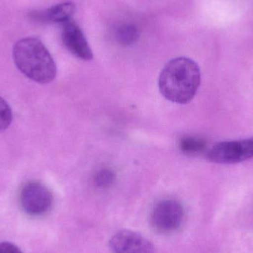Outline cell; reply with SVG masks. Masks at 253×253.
Wrapping results in <instances>:
<instances>
[{"label": "cell", "mask_w": 253, "mask_h": 253, "mask_svg": "<svg viewBox=\"0 0 253 253\" xmlns=\"http://www.w3.org/2000/svg\"><path fill=\"white\" fill-rule=\"evenodd\" d=\"M200 83L199 65L187 57L175 58L168 62L159 79V90L164 97L181 105L194 98Z\"/></svg>", "instance_id": "6da1fadb"}, {"label": "cell", "mask_w": 253, "mask_h": 253, "mask_svg": "<svg viewBox=\"0 0 253 253\" xmlns=\"http://www.w3.org/2000/svg\"><path fill=\"white\" fill-rule=\"evenodd\" d=\"M13 59L18 69L36 83L47 84L56 77V63L40 39L25 37L16 42L13 47Z\"/></svg>", "instance_id": "7a4b0ae2"}, {"label": "cell", "mask_w": 253, "mask_h": 253, "mask_svg": "<svg viewBox=\"0 0 253 253\" xmlns=\"http://www.w3.org/2000/svg\"><path fill=\"white\" fill-rule=\"evenodd\" d=\"M184 208L175 199H166L158 202L152 210L150 222L158 233L168 234L177 231L184 223Z\"/></svg>", "instance_id": "3957f363"}, {"label": "cell", "mask_w": 253, "mask_h": 253, "mask_svg": "<svg viewBox=\"0 0 253 253\" xmlns=\"http://www.w3.org/2000/svg\"><path fill=\"white\" fill-rule=\"evenodd\" d=\"M19 202L25 213L31 216H41L51 210L53 196L42 183L29 181L21 190Z\"/></svg>", "instance_id": "277c9868"}, {"label": "cell", "mask_w": 253, "mask_h": 253, "mask_svg": "<svg viewBox=\"0 0 253 253\" xmlns=\"http://www.w3.org/2000/svg\"><path fill=\"white\" fill-rule=\"evenodd\" d=\"M211 162L217 164L240 163L253 159V138L223 141L215 144L207 153Z\"/></svg>", "instance_id": "5b68a950"}, {"label": "cell", "mask_w": 253, "mask_h": 253, "mask_svg": "<svg viewBox=\"0 0 253 253\" xmlns=\"http://www.w3.org/2000/svg\"><path fill=\"white\" fill-rule=\"evenodd\" d=\"M62 41L65 48L78 59H93V51L83 30L72 19L62 24Z\"/></svg>", "instance_id": "8992f818"}, {"label": "cell", "mask_w": 253, "mask_h": 253, "mask_svg": "<svg viewBox=\"0 0 253 253\" xmlns=\"http://www.w3.org/2000/svg\"><path fill=\"white\" fill-rule=\"evenodd\" d=\"M109 246L114 253H156L150 241L131 230L116 233L110 240Z\"/></svg>", "instance_id": "52a82bcc"}, {"label": "cell", "mask_w": 253, "mask_h": 253, "mask_svg": "<svg viewBox=\"0 0 253 253\" xmlns=\"http://www.w3.org/2000/svg\"><path fill=\"white\" fill-rule=\"evenodd\" d=\"M76 10L77 7L74 2L64 1L46 10L34 12L32 17L42 22L64 24L71 20Z\"/></svg>", "instance_id": "ba28073f"}, {"label": "cell", "mask_w": 253, "mask_h": 253, "mask_svg": "<svg viewBox=\"0 0 253 253\" xmlns=\"http://www.w3.org/2000/svg\"><path fill=\"white\" fill-rule=\"evenodd\" d=\"M115 37L117 42L121 45H132L139 38V31L135 25L129 23L123 24L117 28Z\"/></svg>", "instance_id": "9c48e42d"}, {"label": "cell", "mask_w": 253, "mask_h": 253, "mask_svg": "<svg viewBox=\"0 0 253 253\" xmlns=\"http://www.w3.org/2000/svg\"><path fill=\"white\" fill-rule=\"evenodd\" d=\"M179 148L185 154L197 155L205 151L206 142L202 138L185 136L180 141Z\"/></svg>", "instance_id": "30bf717a"}, {"label": "cell", "mask_w": 253, "mask_h": 253, "mask_svg": "<svg viewBox=\"0 0 253 253\" xmlns=\"http://www.w3.org/2000/svg\"><path fill=\"white\" fill-rule=\"evenodd\" d=\"M116 180V174L113 169L105 168L99 169L93 175V183L99 188L111 187Z\"/></svg>", "instance_id": "8fae6325"}, {"label": "cell", "mask_w": 253, "mask_h": 253, "mask_svg": "<svg viewBox=\"0 0 253 253\" xmlns=\"http://www.w3.org/2000/svg\"><path fill=\"white\" fill-rule=\"evenodd\" d=\"M13 120V113L7 102L0 96V132L5 130Z\"/></svg>", "instance_id": "7c38bea8"}, {"label": "cell", "mask_w": 253, "mask_h": 253, "mask_svg": "<svg viewBox=\"0 0 253 253\" xmlns=\"http://www.w3.org/2000/svg\"><path fill=\"white\" fill-rule=\"evenodd\" d=\"M0 253H22V252L13 244L9 242H1L0 243Z\"/></svg>", "instance_id": "4fadbf2b"}]
</instances>
